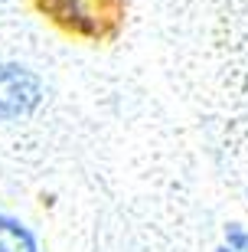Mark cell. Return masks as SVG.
I'll use <instances>...</instances> for the list:
<instances>
[{
  "label": "cell",
  "instance_id": "cell-1",
  "mask_svg": "<svg viewBox=\"0 0 248 252\" xmlns=\"http://www.w3.org/2000/svg\"><path fill=\"white\" fill-rule=\"evenodd\" d=\"M36 7L72 36L101 39L105 23L114 20V0H36Z\"/></svg>",
  "mask_w": 248,
  "mask_h": 252
},
{
  "label": "cell",
  "instance_id": "cell-2",
  "mask_svg": "<svg viewBox=\"0 0 248 252\" xmlns=\"http://www.w3.org/2000/svg\"><path fill=\"white\" fill-rule=\"evenodd\" d=\"M39 79L17 63H0V122L27 118L39 105Z\"/></svg>",
  "mask_w": 248,
  "mask_h": 252
},
{
  "label": "cell",
  "instance_id": "cell-3",
  "mask_svg": "<svg viewBox=\"0 0 248 252\" xmlns=\"http://www.w3.org/2000/svg\"><path fill=\"white\" fill-rule=\"evenodd\" d=\"M0 252H36V239L13 216H0Z\"/></svg>",
  "mask_w": 248,
  "mask_h": 252
},
{
  "label": "cell",
  "instance_id": "cell-4",
  "mask_svg": "<svg viewBox=\"0 0 248 252\" xmlns=\"http://www.w3.org/2000/svg\"><path fill=\"white\" fill-rule=\"evenodd\" d=\"M225 246H232L235 252H248V233L242 226H225Z\"/></svg>",
  "mask_w": 248,
  "mask_h": 252
},
{
  "label": "cell",
  "instance_id": "cell-5",
  "mask_svg": "<svg viewBox=\"0 0 248 252\" xmlns=\"http://www.w3.org/2000/svg\"><path fill=\"white\" fill-rule=\"evenodd\" d=\"M216 252H235V249H232V246H222V249H216Z\"/></svg>",
  "mask_w": 248,
  "mask_h": 252
}]
</instances>
